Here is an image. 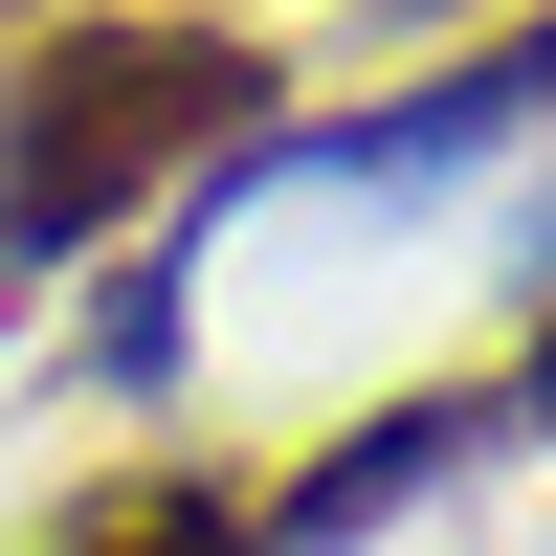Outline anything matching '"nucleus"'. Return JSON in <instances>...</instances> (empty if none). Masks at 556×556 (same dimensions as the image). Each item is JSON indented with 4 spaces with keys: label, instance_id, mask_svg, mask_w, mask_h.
Segmentation results:
<instances>
[{
    "label": "nucleus",
    "instance_id": "20e7f679",
    "mask_svg": "<svg viewBox=\"0 0 556 556\" xmlns=\"http://www.w3.org/2000/svg\"><path fill=\"white\" fill-rule=\"evenodd\" d=\"M0 45H23V0H0Z\"/></svg>",
    "mask_w": 556,
    "mask_h": 556
},
{
    "label": "nucleus",
    "instance_id": "7ed1b4c3",
    "mask_svg": "<svg viewBox=\"0 0 556 556\" xmlns=\"http://www.w3.org/2000/svg\"><path fill=\"white\" fill-rule=\"evenodd\" d=\"M513 424H556V312H534V356H513Z\"/></svg>",
    "mask_w": 556,
    "mask_h": 556
},
{
    "label": "nucleus",
    "instance_id": "f03ea898",
    "mask_svg": "<svg viewBox=\"0 0 556 556\" xmlns=\"http://www.w3.org/2000/svg\"><path fill=\"white\" fill-rule=\"evenodd\" d=\"M0 556H267V490H245V468H201V445H134V468L45 490Z\"/></svg>",
    "mask_w": 556,
    "mask_h": 556
},
{
    "label": "nucleus",
    "instance_id": "f257e3e1",
    "mask_svg": "<svg viewBox=\"0 0 556 556\" xmlns=\"http://www.w3.org/2000/svg\"><path fill=\"white\" fill-rule=\"evenodd\" d=\"M267 23H201V0H89V23L23 45V89H0V267H67L112 245L134 201H178L201 156H245L267 134Z\"/></svg>",
    "mask_w": 556,
    "mask_h": 556
}]
</instances>
